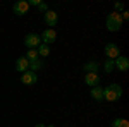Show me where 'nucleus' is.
<instances>
[{"label": "nucleus", "instance_id": "f257e3e1", "mask_svg": "<svg viewBox=\"0 0 129 127\" xmlns=\"http://www.w3.org/2000/svg\"><path fill=\"white\" fill-rule=\"evenodd\" d=\"M120 96H122V88L115 82L109 84L103 89V100H107V101H117Z\"/></svg>", "mask_w": 129, "mask_h": 127}, {"label": "nucleus", "instance_id": "f03ea898", "mask_svg": "<svg viewBox=\"0 0 129 127\" xmlns=\"http://www.w3.org/2000/svg\"><path fill=\"white\" fill-rule=\"evenodd\" d=\"M107 28L110 31H119L122 28V17L119 12H110L107 16Z\"/></svg>", "mask_w": 129, "mask_h": 127}, {"label": "nucleus", "instance_id": "7ed1b4c3", "mask_svg": "<svg viewBox=\"0 0 129 127\" xmlns=\"http://www.w3.org/2000/svg\"><path fill=\"white\" fill-rule=\"evenodd\" d=\"M24 45H26V47H28V48H38V47H40L41 45V38H40V34H36V33H29V34H28V36H26V38H24Z\"/></svg>", "mask_w": 129, "mask_h": 127}, {"label": "nucleus", "instance_id": "20e7f679", "mask_svg": "<svg viewBox=\"0 0 129 127\" xmlns=\"http://www.w3.org/2000/svg\"><path fill=\"white\" fill-rule=\"evenodd\" d=\"M105 55L109 57L110 60H115L117 57L120 55V50H119V47L114 43V41H110V43H107L105 45Z\"/></svg>", "mask_w": 129, "mask_h": 127}, {"label": "nucleus", "instance_id": "39448f33", "mask_svg": "<svg viewBox=\"0 0 129 127\" xmlns=\"http://www.w3.org/2000/svg\"><path fill=\"white\" fill-rule=\"evenodd\" d=\"M21 82L26 84V86L36 84V82H38V76H36V72H33V70H26V72H22V76H21Z\"/></svg>", "mask_w": 129, "mask_h": 127}, {"label": "nucleus", "instance_id": "423d86ee", "mask_svg": "<svg viewBox=\"0 0 129 127\" xmlns=\"http://www.w3.org/2000/svg\"><path fill=\"white\" fill-rule=\"evenodd\" d=\"M41 38V43H45V45H50V43H53L55 39H57V33H55V29H45L43 31V34L40 36Z\"/></svg>", "mask_w": 129, "mask_h": 127}, {"label": "nucleus", "instance_id": "0eeeda50", "mask_svg": "<svg viewBox=\"0 0 129 127\" xmlns=\"http://www.w3.org/2000/svg\"><path fill=\"white\" fill-rule=\"evenodd\" d=\"M114 65L119 69V70L126 72V70L129 69V59H127V57H124V55H119L117 59L114 60Z\"/></svg>", "mask_w": 129, "mask_h": 127}, {"label": "nucleus", "instance_id": "6e6552de", "mask_svg": "<svg viewBox=\"0 0 129 127\" xmlns=\"http://www.w3.org/2000/svg\"><path fill=\"white\" fill-rule=\"evenodd\" d=\"M28 9H29V4H28L26 0H19V2H16V4H14V14H17V16L26 14Z\"/></svg>", "mask_w": 129, "mask_h": 127}, {"label": "nucleus", "instance_id": "1a4fd4ad", "mask_svg": "<svg viewBox=\"0 0 129 127\" xmlns=\"http://www.w3.org/2000/svg\"><path fill=\"white\" fill-rule=\"evenodd\" d=\"M45 24L48 26L50 29L57 24V12H55V10H50L48 9L47 12H45Z\"/></svg>", "mask_w": 129, "mask_h": 127}, {"label": "nucleus", "instance_id": "9d476101", "mask_svg": "<svg viewBox=\"0 0 129 127\" xmlns=\"http://www.w3.org/2000/svg\"><path fill=\"white\" fill-rule=\"evenodd\" d=\"M84 82H86L88 86H91V88H95V86H98V82H100V76L96 72H86Z\"/></svg>", "mask_w": 129, "mask_h": 127}, {"label": "nucleus", "instance_id": "9b49d317", "mask_svg": "<svg viewBox=\"0 0 129 127\" xmlns=\"http://www.w3.org/2000/svg\"><path fill=\"white\" fill-rule=\"evenodd\" d=\"M16 69L19 70L21 74H22V72H26V70L29 69V60L26 59V57H19V59L16 60Z\"/></svg>", "mask_w": 129, "mask_h": 127}, {"label": "nucleus", "instance_id": "f8f14e48", "mask_svg": "<svg viewBox=\"0 0 129 127\" xmlns=\"http://www.w3.org/2000/svg\"><path fill=\"white\" fill-rule=\"evenodd\" d=\"M91 98H93L95 101H102V100H103V88H100V86L91 88Z\"/></svg>", "mask_w": 129, "mask_h": 127}, {"label": "nucleus", "instance_id": "ddd939ff", "mask_svg": "<svg viewBox=\"0 0 129 127\" xmlns=\"http://www.w3.org/2000/svg\"><path fill=\"white\" fill-rule=\"evenodd\" d=\"M36 52H38V55H41V57H48L50 55V47L45 45V43H41L40 47L36 48Z\"/></svg>", "mask_w": 129, "mask_h": 127}, {"label": "nucleus", "instance_id": "4468645a", "mask_svg": "<svg viewBox=\"0 0 129 127\" xmlns=\"http://www.w3.org/2000/svg\"><path fill=\"white\" fill-rule=\"evenodd\" d=\"M98 67H100L98 62H88V64L84 65V70H86V72H96Z\"/></svg>", "mask_w": 129, "mask_h": 127}, {"label": "nucleus", "instance_id": "2eb2a0df", "mask_svg": "<svg viewBox=\"0 0 129 127\" xmlns=\"http://www.w3.org/2000/svg\"><path fill=\"white\" fill-rule=\"evenodd\" d=\"M43 67V64H41V60H31L29 62V69L28 70H33V72H36L38 69Z\"/></svg>", "mask_w": 129, "mask_h": 127}, {"label": "nucleus", "instance_id": "dca6fc26", "mask_svg": "<svg viewBox=\"0 0 129 127\" xmlns=\"http://www.w3.org/2000/svg\"><path fill=\"white\" fill-rule=\"evenodd\" d=\"M112 127H129V122L126 118H115L112 122Z\"/></svg>", "mask_w": 129, "mask_h": 127}, {"label": "nucleus", "instance_id": "f3484780", "mask_svg": "<svg viewBox=\"0 0 129 127\" xmlns=\"http://www.w3.org/2000/svg\"><path fill=\"white\" fill-rule=\"evenodd\" d=\"M26 59L29 60V62H31V60H38V52H36L35 48H31L29 52L26 53Z\"/></svg>", "mask_w": 129, "mask_h": 127}, {"label": "nucleus", "instance_id": "a211bd4d", "mask_svg": "<svg viewBox=\"0 0 129 127\" xmlns=\"http://www.w3.org/2000/svg\"><path fill=\"white\" fill-rule=\"evenodd\" d=\"M114 60H110V59H107V62H105V65H103V69H105V72H112L114 70Z\"/></svg>", "mask_w": 129, "mask_h": 127}, {"label": "nucleus", "instance_id": "6ab92c4d", "mask_svg": "<svg viewBox=\"0 0 129 127\" xmlns=\"http://www.w3.org/2000/svg\"><path fill=\"white\" fill-rule=\"evenodd\" d=\"M38 9H40V10H43V12H47V10H48V7H47V4L40 2V4H38Z\"/></svg>", "mask_w": 129, "mask_h": 127}, {"label": "nucleus", "instance_id": "aec40b11", "mask_svg": "<svg viewBox=\"0 0 129 127\" xmlns=\"http://www.w3.org/2000/svg\"><path fill=\"white\" fill-rule=\"evenodd\" d=\"M115 9L120 12V10H124V5H122V4H115Z\"/></svg>", "mask_w": 129, "mask_h": 127}, {"label": "nucleus", "instance_id": "412c9836", "mask_svg": "<svg viewBox=\"0 0 129 127\" xmlns=\"http://www.w3.org/2000/svg\"><path fill=\"white\" fill-rule=\"evenodd\" d=\"M35 127H47V125H45V124H36Z\"/></svg>", "mask_w": 129, "mask_h": 127}]
</instances>
